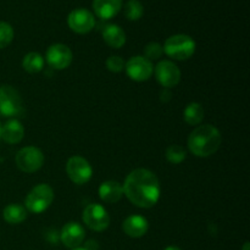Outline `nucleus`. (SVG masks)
Instances as JSON below:
<instances>
[{
    "mask_svg": "<svg viewBox=\"0 0 250 250\" xmlns=\"http://www.w3.org/2000/svg\"><path fill=\"white\" fill-rule=\"evenodd\" d=\"M124 194L138 208H153L160 199V183L155 173L146 168H136L124 183Z\"/></svg>",
    "mask_w": 250,
    "mask_h": 250,
    "instance_id": "1",
    "label": "nucleus"
},
{
    "mask_svg": "<svg viewBox=\"0 0 250 250\" xmlns=\"http://www.w3.org/2000/svg\"><path fill=\"white\" fill-rule=\"evenodd\" d=\"M221 133L211 125H202L193 129L188 138V148L198 158H208L219 150L221 146Z\"/></svg>",
    "mask_w": 250,
    "mask_h": 250,
    "instance_id": "2",
    "label": "nucleus"
},
{
    "mask_svg": "<svg viewBox=\"0 0 250 250\" xmlns=\"http://www.w3.org/2000/svg\"><path fill=\"white\" fill-rule=\"evenodd\" d=\"M164 53L172 60L185 61L192 58L195 51V42L187 34H175L166 39Z\"/></svg>",
    "mask_w": 250,
    "mask_h": 250,
    "instance_id": "3",
    "label": "nucleus"
},
{
    "mask_svg": "<svg viewBox=\"0 0 250 250\" xmlns=\"http://www.w3.org/2000/svg\"><path fill=\"white\" fill-rule=\"evenodd\" d=\"M54 200V190L49 185L42 183L32 188L24 199V208L27 211L33 214H41L45 211Z\"/></svg>",
    "mask_w": 250,
    "mask_h": 250,
    "instance_id": "4",
    "label": "nucleus"
},
{
    "mask_svg": "<svg viewBox=\"0 0 250 250\" xmlns=\"http://www.w3.org/2000/svg\"><path fill=\"white\" fill-rule=\"evenodd\" d=\"M17 167L26 173H33L38 171L44 164V155L37 146H24L16 154Z\"/></svg>",
    "mask_w": 250,
    "mask_h": 250,
    "instance_id": "5",
    "label": "nucleus"
},
{
    "mask_svg": "<svg viewBox=\"0 0 250 250\" xmlns=\"http://www.w3.org/2000/svg\"><path fill=\"white\" fill-rule=\"evenodd\" d=\"M82 220L85 226L95 232H102L109 227L110 216L106 209L100 204H89L83 210Z\"/></svg>",
    "mask_w": 250,
    "mask_h": 250,
    "instance_id": "6",
    "label": "nucleus"
},
{
    "mask_svg": "<svg viewBox=\"0 0 250 250\" xmlns=\"http://www.w3.org/2000/svg\"><path fill=\"white\" fill-rule=\"evenodd\" d=\"M22 111L20 93L11 85H0V115L4 117L17 116Z\"/></svg>",
    "mask_w": 250,
    "mask_h": 250,
    "instance_id": "7",
    "label": "nucleus"
},
{
    "mask_svg": "<svg viewBox=\"0 0 250 250\" xmlns=\"http://www.w3.org/2000/svg\"><path fill=\"white\" fill-rule=\"evenodd\" d=\"M66 172L75 185H85L92 178L93 168L82 156H72L66 164Z\"/></svg>",
    "mask_w": 250,
    "mask_h": 250,
    "instance_id": "8",
    "label": "nucleus"
},
{
    "mask_svg": "<svg viewBox=\"0 0 250 250\" xmlns=\"http://www.w3.org/2000/svg\"><path fill=\"white\" fill-rule=\"evenodd\" d=\"M125 70L131 80L136 81V82H144L151 77L154 66L151 61H149L146 58L137 55L127 61L125 65Z\"/></svg>",
    "mask_w": 250,
    "mask_h": 250,
    "instance_id": "9",
    "label": "nucleus"
},
{
    "mask_svg": "<svg viewBox=\"0 0 250 250\" xmlns=\"http://www.w3.org/2000/svg\"><path fill=\"white\" fill-rule=\"evenodd\" d=\"M72 51L65 44H53L48 48L45 60L54 70H65L72 62Z\"/></svg>",
    "mask_w": 250,
    "mask_h": 250,
    "instance_id": "10",
    "label": "nucleus"
},
{
    "mask_svg": "<svg viewBox=\"0 0 250 250\" xmlns=\"http://www.w3.org/2000/svg\"><path fill=\"white\" fill-rule=\"evenodd\" d=\"M155 77L158 82L165 88H173L180 83L181 71L172 61L163 60L155 66Z\"/></svg>",
    "mask_w": 250,
    "mask_h": 250,
    "instance_id": "11",
    "label": "nucleus"
},
{
    "mask_svg": "<svg viewBox=\"0 0 250 250\" xmlns=\"http://www.w3.org/2000/svg\"><path fill=\"white\" fill-rule=\"evenodd\" d=\"M71 31L78 34H85L92 31L95 26L94 15L87 9H76L70 12L67 19Z\"/></svg>",
    "mask_w": 250,
    "mask_h": 250,
    "instance_id": "12",
    "label": "nucleus"
},
{
    "mask_svg": "<svg viewBox=\"0 0 250 250\" xmlns=\"http://www.w3.org/2000/svg\"><path fill=\"white\" fill-rule=\"evenodd\" d=\"M85 238V231L77 222H67L61 229L60 241L66 248L75 249L81 247Z\"/></svg>",
    "mask_w": 250,
    "mask_h": 250,
    "instance_id": "13",
    "label": "nucleus"
},
{
    "mask_svg": "<svg viewBox=\"0 0 250 250\" xmlns=\"http://www.w3.org/2000/svg\"><path fill=\"white\" fill-rule=\"evenodd\" d=\"M148 221L141 215H131L122 224V231L131 238H141L148 232Z\"/></svg>",
    "mask_w": 250,
    "mask_h": 250,
    "instance_id": "14",
    "label": "nucleus"
},
{
    "mask_svg": "<svg viewBox=\"0 0 250 250\" xmlns=\"http://www.w3.org/2000/svg\"><path fill=\"white\" fill-rule=\"evenodd\" d=\"M99 197L107 204H115L124 197V187L117 181H106L99 187Z\"/></svg>",
    "mask_w": 250,
    "mask_h": 250,
    "instance_id": "15",
    "label": "nucleus"
},
{
    "mask_svg": "<svg viewBox=\"0 0 250 250\" xmlns=\"http://www.w3.org/2000/svg\"><path fill=\"white\" fill-rule=\"evenodd\" d=\"M122 7V0H94L93 9L102 20H110L116 16Z\"/></svg>",
    "mask_w": 250,
    "mask_h": 250,
    "instance_id": "16",
    "label": "nucleus"
},
{
    "mask_svg": "<svg viewBox=\"0 0 250 250\" xmlns=\"http://www.w3.org/2000/svg\"><path fill=\"white\" fill-rule=\"evenodd\" d=\"M24 128L19 120H9L1 128V139L9 144H17L23 139Z\"/></svg>",
    "mask_w": 250,
    "mask_h": 250,
    "instance_id": "17",
    "label": "nucleus"
},
{
    "mask_svg": "<svg viewBox=\"0 0 250 250\" xmlns=\"http://www.w3.org/2000/svg\"><path fill=\"white\" fill-rule=\"evenodd\" d=\"M103 39L111 48L120 49L126 43V33L117 24H107L103 31Z\"/></svg>",
    "mask_w": 250,
    "mask_h": 250,
    "instance_id": "18",
    "label": "nucleus"
},
{
    "mask_svg": "<svg viewBox=\"0 0 250 250\" xmlns=\"http://www.w3.org/2000/svg\"><path fill=\"white\" fill-rule=\"evenodd\" d=\"M2 217L7 224L19 225L27 219V210L20 204H9L2 210Z\"/></svg>",
    "mask_w": 250,
    "mask_h": 250,
    "instance_id": "19",
    "label": "nucleus"
},
{
    "mask_svg": "<svg viewBox=\"0 0 250 250\" xmlns=\"http://www.w3.org/2000/svg\"><path fill=\"white\" fill-rule=\"evenodd\" d=\"M185 121L190 126H198L204 119V109L199 103H189L183 112Z\"/></svg>",
    "mask_w": 250,
    "mask_h": 250,
    "instance_id": "20",
    "label": "nucleus"
},
{
    "mask_svg": "<svg viewBox=\"0 0 250 250\" xmlns=\"http://www.w3.org/2000/svg\"><path fill=\"white\" fill-rule=\"evenodd\" d=\"M22 67L28 73L41 72L44 67V58L36 51L28 53L22 60Z\"/></svg>",
    "mask_w": 250,
    "mask_h": 250,
    "instance_id": "21",
    "label": "nucleus"
},
{
    "mask_svg": "<svg viewBox=\"0 0 250 250\" xmlns=\"http://www.w3.org/2000/svg\"><path fill=\"white\" fill-rule=\"evenodd\" d=\"M143 5L138 1V0H129L126 5H125V15L131 21H137L143 16Z\"/></svg>",
    "mask_w": 250,
    "mask_h": 250,
    "instance_id": "22",
    "label": "nucleus"
},
{
    "mask_svg": "<svg viewBox=\"0 0 250 250\" xmlns=\"http://www.w3.org/2000/svg\"><path fill=\"white\" fill-rule=\"evenodd\" d=\"M186 156H187V151L181 146H170L166 150V159L168 163L175 164V165L185 161Z\"/></svg>",
    "mask_w": 250,
    "mask_h": 250,
    "instance_id": "23",
    "label": "nucleus"
},
{
    "mask_svg": "<svg viewBox=\"0 0 250 250\" xmlns=\"http://www.w3.org/2000/svg\"><path fill=\"white\" fill-rule=\"evenodd\" d=\"M14 39V29L7 22L0 21V49L9 45Z\"/></svg>",
    "mask_w": 250,
    "mask_h": 250,
    "instance_id": "24",
    "label": "nucleus"
},
{
    "mask_svg": "<svg viewBox=\"0 0 250 250\" xmlns=\"http://www.w3.org/2000/svg\"><path fill=\"white\" fill-rule=\"evenodd\" d=\"M163 54H164L163 45L153 42V43H149L148 45L146 46V50H144V58L148 59L149 61L158 60V59L161 58Z\"/></svg>",
    "mask_w": 250,
    "mask_h": 250,
    "instance_id": "25",
    "label": "nucleus"
},
{
    "mask_svg": "<svg viewBox=\"0 0 250 250\" xmlns=\"http://www.w3.org/2000/svg\"><path fill=\"white\" fill-rule=\"evenodd\" d=\"M125 65H126V62H125L124 59L119 55L109 56L106 60L107 70L111 71V72H114V73H119V72H121V71H124Z\"/></svg>",
    "mask_w": 250,
    "mask_h": 250,
    "instance_id": "26",
    "label": "nucleus"
},
{
    "mask_svg": "<svg viewBox=\"0 0 250 250\" xmlns=\"http://www.w3.org/2000/svg\"><path fill=\"white\" fill-rule=\"evenodd\" d=\"M85 250H98V243L95 241H88L84 246Z\"/></svg>",
    "mask_w": 250,
    "mask_h": 250,
    "instance_id": "27",
    "label": "nucleus"
},
{
    "mask_svg": "<svg viewBox=\"0 0 250 250\" xmlns=\"http://www.w3.org/2000/svg\"><path fill=\"white\" fill-rule=\"evenodd\" d=\"M165 250H181L178 247H175V246H170V247H166Z\"/></svg>",
    "mask_w": 250,
    "mask_h": 250,
    "instance_id": "28",
    "label": "nucleus"
},
{
    "mask_svg": "<svg viewBox=\"0 0 250 250\" xmlns=\"http://www.w3.org/2000/svg\"><path fill=\"white\" fill-rule=\"evenodd\" d=\"M242 250H250V244H249V242H246V243H244L243 249H242Z\"/></svg>",
    "mask_w": 250,
    "mask_h": 250,
    "instance_id": "29",
    "label": "nucleus"
},
{
    "mask_svg": "<svg viewBox=\"0 0 250 250\" xmlns=\"http://www.w3.org/2000/svg\"><path fill=\"white\" fill-rule=\"evenodd\" d=\"M71 250H85L84 248H81V247H78V248H75V249H71Z\"/></svg>",
    "mask_w": 250,
    "mask_h": 250,
    "instance_id": "30",
    "label": "nucleus"
},
{
    "mask_svg": "<svg viewBox=\"0 0 250 250\" xmlns=\"http://www.w3.org/2000/svg\"><path fill=\"white\" fill-rule=\"evenodd\" d=\"M1 128H2V125L0 124V138H1Z\"/></svg>",
    "mask_w": 250,
    "mask_h": 250,
    "instance_id": "31",
    "label": "nucleus"
}]
</instances>
